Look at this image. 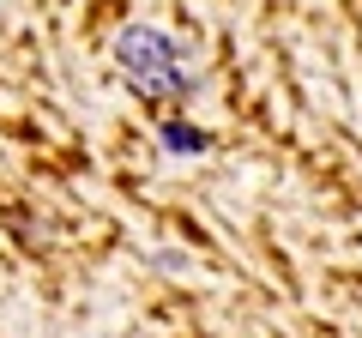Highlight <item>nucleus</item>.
Returning <instances> with one entry per match:
<instances>
[{
	"label": "nucleus",
	"mask_w": 362,
	"mask_h": 338,
	"mask_svg": "<svg viewBox=\"0 0 362 338\" xmlns=\"http://www.w3.org/2000/svg\"><path fill=\"white\" fill-rule=\"evenodd\" d=\"M115 61H121V73H127L139 91H151V97L187 91V78L175 73V42H169L163 30H145V25L121 30L115 37Z\"/></svg>",
	"instance_id": "1"
},
{
	"label": "nucleus",
	"mask_w": 362,
	"mask_h": 338,
	"mask_svg": "<svg viewBox=\"0 0 362 338\" xmlns=\"http://www.w3.org/2000/svg\"><path fill=\"white\" fill-rule=\"evenodd\" d=\"M163 145H169V151H187V157H194V151H211V139L194 127V121H169V127H163Z\"/></svg>",
	"instance_id": "2"
}]
</instances>
